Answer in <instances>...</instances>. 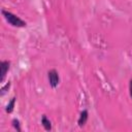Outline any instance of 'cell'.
<instances>
[{"label": "cell", "mask_w": 132, "mask_h": 132, "mask_svg": "<svg viewBox=\"0 0 132 132\" xmlns=\"http://www.w3.org/2000/svg\"><path fill=\"white\" fill-rule=\"evenodd\" d=\"M1 13L3 15V18L5 19V21L11 25L12 27H16V28H24L27 26V23L25 21H23L21 18H19L18 15L13 14L12 12L8 11V10H5V9H2L1 10Z\"/></svg>", "instance_id": "6da1fadb"}, {"label": "cell", "mask_w": 132, "mask_h": 132, "mask_svg": "<svg viewBox=\"0 0 132 132\" xmlns=\"http://www.w3.org/2000/svg\"><path fill=\"white\" fill-rule=\"evenodd\" d=\"M47 77H48V81H50V85L53 89L57 88L59 82H60V76H59V73L56 69H51L48 72H47Z\"/></svg>", "instance_id": "7a4b0ae2"}, {"label": "cell", "mask_w": 132, "mask_h": 132, "mask_svg": "<svg viewBox=\"0 0 132 132\" xmlns=\"http://www.w3.org/2000/svg\"><path fill=\"white\" fill-rule=\"evenodd\" d=\"M9 66H10L9 61H1V62H0V69H1L0 81H1V82L4 81L5 76H6V73H7V71L9 70Z\"/></svg>", "instance_id": "3957f363"}, {"label": "cell", "mask_w": 132, "mask_h": 132, "mask_svg": "<svg viewBox=\"0 0 132 132\" xmlns=\"http://www.w3.org/2000/svg\"><path fill=\"white\" fill-rule=\"evenodd\" d=\"M88 118H89V112H88L87 109H84V110L80 112L79 118H78V120H77L78 126H79V127H84V126L86 125L87 121H88Z\"/></svg>", "instance_id": "277c9868"}, {"label": "cell", "mask_w": 132, "mask_h": 132, "mask_svg": "<svg viewBox=\"0 0 132 132\" xmlns=\"http://www.w3.org/2000/svg\"><path fill=\"white\" fill-rule=\"evenodd\" d=\"M41 124H42L43 128H44L46 131L52 130V123H51V121L47 119V117H46L45 114H43V116L41 117Z\"/></svg>", "instance_id": "5b68a950"}, {"label": "cell", "mask_w": 132, "mask_h": 132, "mask_svg": "<svg viewBox=\"0 0 132 132\" xmlns=\"http://www.w3.org/2000/svg\"><path fill=\"white\" fill-rule=\"evenodd\" d=\"M15 100H16V98H15V97H12V98L10 99V101L8 102V104L6 105L5 111H6L7 113H11V112L13 111V109H14V104H15Z\"/></svg>", "instance_id": "8992f818"}, {"label": "cell", "mask_w": 132, "mask_h": 132, "mask_svg": "<svg viewBox=\"0 0 132 132\" xmlns=\"http://www.w3.org/2000/svg\"><path fill=\"white\" fill-rule=\"evenodd\" d=\"M11 125H12V127L18 131V132H20L22 129H21V124H20V121L18 120V119H13L12 121H11Z\"/></svg>", "instance_id": "52a82bcc"}, {"label": "cell", "mask_w": 132, "mask_h": 132, "mask_svg": "<svg viewBox=\"0 0 132 132\" xmlns=\"http://www.w3.org/2000/svg\"><path fill=\"white\" fill-rule=\"evenodd\" d=\"M9 88H10V81H8V82H7V84H6L4 87H2L1 92H0V95H1V96H3V95H4V94L7 92V90H8Z\"/></svg>", "instance_id": "ba28073f"}, {"label": "cell", "mask_w": 132, "mask_h": 132, "mask_svg": "<svg viewBox=\"0 0 132 132\" xmlns=\"http://www.w3.org/2000/svg\"><path fill=\"white\" fill-rule=\"evenodd\" d=\"M129 94H130V97L132 98V79H130L129 81Z\"/></svg>", "instance_id": "9c48e42d"}]
</instances>
